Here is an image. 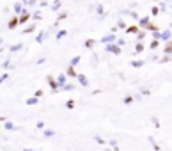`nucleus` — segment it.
<instances>
[{"label":"nucleus","mask_w":172,"mask_h":151,"mask_svg":"<svg viewBox=\"0 0 172 151\" xmlns=\"http://www.w3.org/2000/svg\"><path fill=\"white\" fill-rule=\"evenodd\" d=\"M18 23H20V20H18V18H13L11 22H9V28H14V27H16Z\"/></svg>","instance_id":"obj_1"},{"label":"nucleus","mask_w":172,"mask_h":151,"mask_svg":"<svg viewBox=\"0 0 172 151\" xmlns=\"http://www.w3.org/2000/svg\"><path fill=\"white\" fill-rule=\"evenodd\" d=\"M27 20H28V14H23L22 18H20V23H25V22H27Z\"/></svg>","instance_id":"obj_2"},{"label":"nucleus","mask_w":172,"mask_h":151,"mask_svg":"<svg viewBox=\"0 0 172 151\" xmlns=\"http://www.w3.org/2000/svg\"><path fill=\"white\" fill-rule=\"evenodd\" d=\"M167 52H172V43H170V45L167 46Z\"/></svg>","instance_id":"obj_3"},{"label":"nucleus","mask_w":172,"mask_h":151,"mask_svg":"<svg viewBox=\"0 0 172 151\" xmlns=\"http://www.w3.org/2000/svg\"><path fill=\"white\" fill-rule=\"evenodd\" d=\"M0 121H5V119H4V117H0Z\"/></svg>","instance_id":"obj_4"}]
</instances>
